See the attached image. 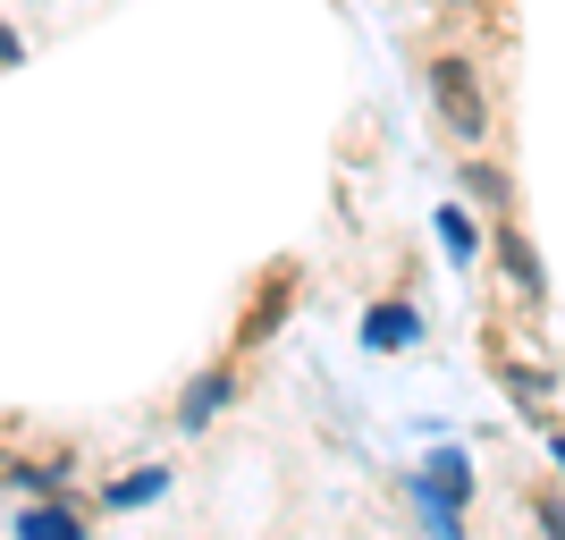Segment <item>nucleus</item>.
Masks as SVG:
<instances>
[{"instance_id": "1", "label": "nucleus", "mask_w": 565, "mask_h": 540, "mask_svg": "<svg viewBox=\"0 0 565 540\" xmlns=\"http://www.w3.org/2000/svg\"><path fill=\"white\" fill-rule=\"evenodd\" d=\"M430 110L448 127L456 144H490V94H481V76H472L465 51H439L430 60Z\"/></svg>"}, {"instance_id": "2", "label": "nucleus", "mask_w": 565, "mask_h": 540, "mask_svg": "<svg viewBox=\"0 0 565 540\" xmlns=\"http://www.w3.org/2000/svg\"><path fill=\"white\" fill-rule=\"evenodd\" d=\"M414 498H423L430 532H456V523H465V498H472V456H465V447L423 456V465H414Z\"/></svg>"}, {"instance_id": "3", "label": "nucleus", "mask_w": 565, "mask_h": 540, "mask_svg": "<svg viewBox=\"0 0 565 540\" xmlns=\"http://www.w3.org/2000/svg\"><path fill=\"white\" fill-rule=\"evenodd\" d=\"M423 338V321H414V305H372L363 313V347L388 354V347H414Z\"/></svg>"}, {"instance_id": "4", "label": "nucleus", "mask_w": 565, "mask_h": 540, "mask_svg": "<svg viewBox=\"0 0 565 540\" xmlns=\"http://www.w3.org/2000/svg\"><path fill=\"white\" fill-rule=\"evenodd\" d=\"M498 262H507V279H515L523 287V296H541V254H532V236H523V229H498Z\"/></svg>"}, {"instance_id": "5", "label": "nucleus", "mask_w": 565, "mask_h": 540, "mask_svg": "<svg viewBox=\"0 0 565 540\" xmlns=\"http://www.w3.org/2000/svg\"><path fill=\"white\" fill-rule=\"evenodd\" d=\"M228 389H236L228 372H203V380L186 389V398H178V423H186V431H203V423L220 414V405H228Z\"/></svg>"}, {"instance_id": "6", "label": "nucleus", "mask_w": 565, "mask_h": 540, "mask_svg": "<svg viewBox=\"0 0 565 540\" xmlns=\"http://www.w3.org/2000/svg\"><path fill=\"white\" fill-rule=\"evenodd\" d=\"M430 229H439V245L456 254V271H472V262H481V229L465 220V203H439V220H430Z\"/></svg>"}, {"instance_id": "7", "label": "nucleus", "mask_w": 565, "mask_h": 540, "mask_svg": "<svg viewBox=\"0 0 565 540\" xmlns=\"http://www.w3.org/2000/svg\"><path fill=\"white\" fill-rule=\"evenodd\" d=\"M18 532H25V540H76L85 523H76L68 507H25V516H18Z\"/></svg>"}, {"instance_id": "8", "label": "nucleus", "mask_w": 565, "mask_h": 540, "mask_svg": "<svg viewBox=\"0 0 565 540\" xmlns=\"http://www.w3.org/2000/svg\"><path fill=\"white\" fill-rule=\"evenodd\" d=\"M465 194H472V203H490V212H507V169H498V161H465Z\"/></svg>"}, {"instance_id": "9", "label": "nucleus", "mask_w": 565, "mask_h": 540, "mask_svg": "<svg viewBox=\"0 0 565 540\" xmlns=\"http://www.w3.org/2000/svg\"><path fill=\"white\" fill-rule=\"evenodd\" d=\"M161 490H169V473H127V481H110V507L127 516V507H152Z\"/></svg>"}, {"instance_id": "10", "label": "nucleus", "mask_w": 565, "mask_h": 540, "mask_svg": "<svg viewBox=\"0 0 565 540\" xmlns=\"http://www.w3.org/2000/svg\"><path fill=\"white\" fill-rule=\"evenodd\" d=\"M507 389H515V405H541V398H548L541 372H507Z\"/></svg>"}, {"instance_id": "11", "label": "nucleus", "mask_w": 565, "mask_h": 540, "mask_svg": "<svg viewBox=\"0 0 565 540\" xmlns=\"http://www.w3.org/2000/svg\"><path fill=\"white\" fill-rule=\"evenodd\" d=\"M9 60H18V34H9V25H0V68H9Z\"/></svg>"}, {"instance_id": "12", "label": "nucleus", "mask_w": 565, "mask_h": 540, "mask_svg": "<svg viewBox=\"0 0 565 540\" xmlns=\"http://www.w3.org/2000/svg\"><path fill=\"white\" fill-rule=\"evenodd\" d=\"M557 456H565V431H557Z\"/></svg>"}]
</instances>
